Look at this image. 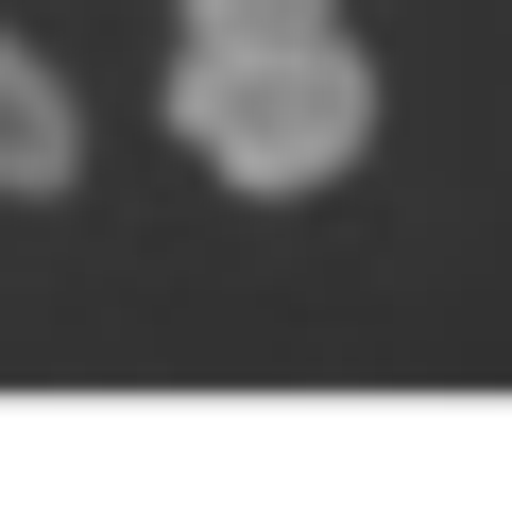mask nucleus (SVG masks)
<instances>
[{"label":"nucleus","mask_w":512,"mask_h":512,"mask_svg":"<svg viewBox=\"0 0 512 512\" xmlns=\"http://www.w3.org/2000/svg\"><path fill=\"white\" fill-rule=\"evenodd\" d=\"M171 120H188V154L222 171V188H325V171H359V137H376V52L342 35V18H308V35H188L171 52Z\"/></svg>","instance_id":"1"},{"label":"nucleus","mask_w":512,"mask_h":512,"mask_svg":"<svg viewBox=\"0 0 512 512\" xmlns=\"http://www.w3.org/2000/svg\"><path fill=\"white\" fill-rule=\"evenodd\" d=\"M308 18H342V0H188V35H308Z\"/></svg>","instance_id":"3"},{"label":"nucleus","mask_w":512,"mask_h":512,"mask_svg":"<svg viewBox=\"0 0 512 512\" xmlns=\"http://www.w3.org/2000/svg\"><path fill=\"white\" fill-rule=\"evenodd\" d=\"M86 171V120H69V86L0 35V188H69Z\"/></svg>","instance_id":"2"}]
</instances>
